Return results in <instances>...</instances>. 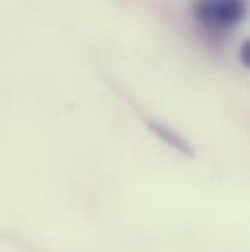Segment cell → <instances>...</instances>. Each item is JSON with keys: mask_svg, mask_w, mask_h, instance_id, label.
<instances>
[{"mask_svg": "<svg viewBox=\"0 0 250 252\" xmlns=\"http://www.w3.org/2000/svg\"><path fill=\"white\" fill-rule=\"evenodd\" d=\"M195 18L211 28H231L245 18V0H199L193 6Z\"/></svg>", "mask_w": 250, "mask_h": 252, "instance_id": "obj_1", "label": "cell"}, {"mask_svg": "<svg viewBox=\"0 0 250 252\" xmlns=\"http://www.w3.org/2000/svg\"><path fill=\"white\" fill-rule=\"evenodd\" d=\"M147 126H149V129H151L158 139H162L166 145H170V147H172V149H176L178 153L186 155V157H189V158H193V157H195V153H193L191 145L188 143L182 135H178L172 127L164 126V124H160V122H149Z\"/></svg>", "mask_w": 250, "mask_h": 252, "instance_id": "obj_2", "label": "cell"}, {"mask_svg": "<svg viewBox=\"0 0 250 252\" xmlns=\"http://www.w3.org/2000/svg\"><path fill=\"white\" fill-rule=\"evenodd\" d=\"M241 63L243 66H250V41H243L241 45Z\"/></svg>", "mask_w": 250, "mask_h": 252, "instance_id": "obj_3", "label": "cell"}]
</instances>
